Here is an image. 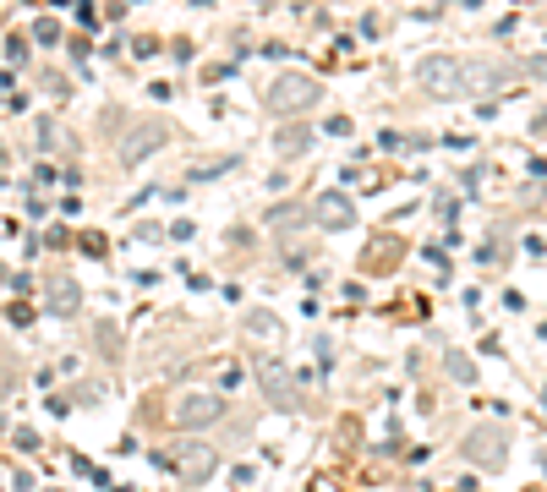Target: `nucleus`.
I'll use <instances>...</instances> for the list:
<instances>
[{"label":"nucleus","instance_id":"obj_1","mask_svg":"<svg viewBox=\"0 0 547 492\" xmlns=\"http://www.w3.org/2000/svg\"><path fill=\"white\" fill-rule=\"evenodd\" d=\"M318 99V82L307 77H279L269 93H263V104H269L274 115H290V110H307V104Z\"/></svg>","mask_w":547,"mask_h":492},{"label":"nucleus","instance_id":"obj_3","mask_svg":"<svg viewBox=\"0 0 547 492\" xmlns=\"http://www.w3.org/2000/svg\"><path fill=\"white\" fill-rule=\"evenodd\" d=\"M422 82L438 99H455V93H465V66L449 61V55H433V61H422Z\"/></svg>","mask_w":547,"mask_h":492},{"label":"nucleus","instance_id":"obj_2","mask_svg":"<svg viewBox=\"0 0 547 492\" xmlns=\"http://www.w3.org/2000/svg\"><path fill=\"white\" fill-rule=\"evenodd\" d=\"M219 416H225V400H219V394H186V400L176 405L181 432H203V427H214Z\"/></svg>","mask_w":547,"mask_h":492},{"label":"nucleus","instance_id":"obj_5","mask_svg":"<svg viewBox=\"0 0 547 492\" xmlns=\"http://www.w3.org/2000/svg\"><path fill=\"white\" fill-rule=\"evenodd\" d=\"M318 219H323V225H345V219H351V214H345V197L340 192H329V197H323V203H318Z\"/></svg>","mask_w":547,"mask_h":492},{"label":"nucleus","instance_id":"obj_4","mask_svg":"<svg viewBox=\"0 0 547 492\" xmlns=\"http://www.w3.org/2000/svg\"><path fill=\"white\" fill-rule=\"evenodd\" d=\"M465 454H471V460H482V465H493V471H498V465H504V432L482 427L471 443H465Z\"/></svg>","mask_w":547,"mask_h":492}]
</instances>
